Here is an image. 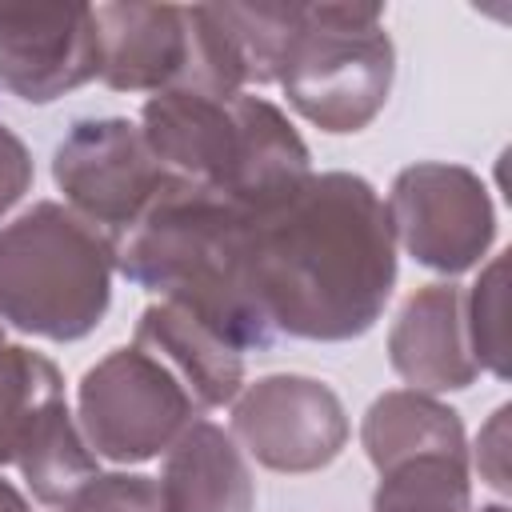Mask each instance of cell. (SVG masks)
I'll use <instances>...</instances> for the list:
<instances>
[{
    "mask_svg": "<svg viewBox=\"0 0 512 512\" xmlns=\"http://www.w3.org/2000/svg\"><path fill=\"white\" fill-rule=\"evenodd\" d=\"M100 76V24L88 4H0V84L52 104Z\"/></svg>",
    "mask_w": 512,
    "mask_h": 512,
    "instance_id": "obj_11",
    "label": "cell"
},
{
    "mask_svg": "<svg viewBox=\"0 0 512 512\" xmlns=\"http://www.w3.org/2000/svg\"><path fill=\"white\" fill-rule=\"evenodd\" d=\"M216 12L244 56L248 84H276L300 4H216Z\"/></svg>",
    "mask_w": 512,
    "mask_h": 512,
    "instance_id": "obj_19",
    "label": "cell"
},
{
    "mask_svg": "<svg viewBox=\"0 0 512 512\" xmlns=\"http://www.w3.org/2000/svg\"><path fill=\"white\" fill-rule=\"evenodd\" d=\"M64 400V376L60 368L24 348V344H0V464H16V452L40 412L48 404Z\"/></svg>",
    "mask_w": 512,
    "mask_h": 512,
    "instance_id": "obj_18",
    "label": "cell"
},
{
    "mask_svg": "<svg viewBox=\"0 0 512 512\" xmlns=\"http://www.w3.org/2000/svg\"><path fill=\"white\" fill-rule=\"evenodd\" d=\"M504 256H492L472 292H464V320H468V344L472 356L480 364V372L488 368L492 376H508V352H504Z\"/></svg>",
    "mask_w": 512,
    "mask_h": 512,
    "instance_id": "obj_20",
    "label": "cell"
},
{
    "mask_svg": "<svg viewBox=\"0 0 512 512\" xmlns=\"http://www.w3.org/2000/svg\"><path fill=\"white\" fill-rule=\"evenodd\" d=\"M0 512H32V504L24 500V492L0 476Z\"/></svg>",
    "mask_w": 512,
    "mask_h": 512,
    "instance_id": "obj_24",
    "label": "cell"
},
{
    "mask_svg": "<svg viewBox=\"0 0 512 512\" xmlns=\"http://www.w3.org/2000/svg\"><path fill=\"white\" fill-rule=\"evenodd\" d=\"M232 440L256 464L304 476L328 468L344 452L348 412L324 380L276 372L244 384L232 400Z\"/></svg>",
    "mask_w": 512,
    "mask_h": 512,
    "instance_id": "obj_10",
    "label": "cell"
},
{
    "mask_svg": "<svg viewBox=\"0 0 512 512\" xmlns=\"http://www.w3.org/2000/svg\"><path fill=\"white\" fill-rule=\"evenodd\" d=\"M372 512H472L468 456L420 452L380 472Z\"/></svg>",
    "mask_w": 512,
    "mask_h": 512,
    "instance_id": "obj_17",
    "label": "cell"
},
{
    "mask_svg": "<svg viewBox=\"0 0 512 512\" xmlns=\"http://www.w3.org/2000/svg\"><path fill=\"white\" fill-rule=\"evenodd\" d=\"M200 420L188 388L144 348H112L76 392V424L88 448L116 464H144Z\"/></svg>",
    "mask_w": 512,
    "mask_h": 512,
    "instance_id": "obj_7",
    "label": "cell"
},
{
    "mask_svg": "<svg viewBox=\"0 0 512 512\" xmlns=\"http://www.w3.org/2000/svg\"><path fill=\"white\" fill-rule=\"evenodd\" d=\"M28 188H32V152L0 120V220L24 200Z\"/></svg>",
    "mask_w": 512,
    "mask_h": 512,
    "instance_id": "obj_23",
    "label": "cell"
},
{
    "mask_svg": "<svg viewBox=\"0 0 512 512\" xmlns=\"http://www.w3.org/2000/svg\"><path fill=\"white\" fill-rule=\"evenodd\" d=\"M480 512H508V508H504V504H484Z\"/></svg>",
    "mask_w": 512,
    "mask_h": 512,
    "instance_id": "obj_25",
    "label": "cell"
},
{
    "mask_svg": "<svg viewBox=\"0 0 512 512\" xmlns=\"http://www.w3.org/2000/svg\"><path fill=\"white\" fill-rule=\"evenodd\" d=\"M0 344H4V316H0Z\"/></svg>",
    "mask_w": 512,
    "mask_h": 512,
    "instance_id": "obj_26",
    "label": "cell"
},
{
    "mask_svg": "<svg viewBox=\"0 0 512 512\" xmlns=\"http://www.w3.org/2000/svg\"><path fill=\"white\" fill-rule=\"evenodd\" d=\"M396 48L376 4H300L276 84L316 128H368L388 104Z\"/></svg>",
    "mask_w": 512,
    "mask_h": 512,
    "instance_id": "obj_5",
    "label": "cell"
},
{
    "mask_svg": "<svg viewBox=\"0 0 512 512\" xmlns=\"http://www.w3.org/2000/svg\"><path fill=\"white\" fill-rule=\"evenodd\" d=\"M160 496L168 512H252L256 480L232 432L192 420L164 452Z\"/></svg>",
    "mask_w": 512,
    "mask_h": 512,
    "instance_id": "obj_14",
    "label": "cell"
},
{
    "mask_svg": "<svg viewBox=\"0 0 512 512\" xmlns=\"http://www.w3.org/2000/svg\"><path fill=\"white\" fill-rule=\"evenodd\" d=\"M100 80L116 92L240 96L244 56L216 4H96Z\"/></svg>",
    "mask_w": 512,
    "mask_h": 512,
    "instance_id": "obj_6",
    "label": "cell"
},
{
    "mask_svg": "<svg viewBox=\"0 0 512 512\" xmlns=\"http://www.w3.org/2000/svg\"><path fill=\"white\" fill-rule=\"evenodd\" d=\"M52 180L64 204L116 244L176 176L152 156L140 124L100 116L68 128L52 152Z\"/></svg>",
    "mask_w": 512,
    "mask_h": 512,
    "instance_id": "obj_8",
    "label": "cell"
},
{
    "mask_svg": "<svg viewBox=\"0 0 512 512\" xmlns=\"http://www.w3.org/2000/svg\"><path fill=\"white\" fill-rule=\"evenodd\" d=\"M360 444L376 472L392 468L396 460L420 456V452L468 456V436H464L460 412L428 392H416V388L380 392L364 412Z\"/></svg>",
    "mask_w": 512,
    "mask_h": 512,
    "instance_id": "obj_15",
    "label": "cell"
},
{
    "mask_svg": "<svg viewBox=\"0 0 512 512\" xmlns=\"http://www.w3.org/2000/svg\"><path fill=\"white\" fill-rule=\"evenodd\" d=\"M132 344L156 356L188 388L200 412L232 404L244 388V352H236L220 332L168 300L140 312Z\"/></svg>",
    "mask_w": 512,
    "mask_h": 512,
    "instance_id": "obj_13",
    "label": "cell"
},
{
    "mask_svg": "<svg viewBox=\"0 0 512 512\" xmlns=\"http://www.w3.org/2000/svg\"><path fill=\"white\" fill-rule=\"evenodd\" d=\"M140 132L176 180L208 188L236 208H264L312 176L308 144L264 96L156 92L144 100Z\"/></svg>",
    "mask_w": 512,
    "mask_h": 512,
    "instance_id": "obj_3",
    "label": "cell"
},
{
    "mask_svg": "<svg viewBox=\"0 0 512 512\" xmlns=\"http://www.w3.org/2000/svg\"><path fill=\"white\" fill-rule=\"evenodd\" d=\"M392 236L404 252L444 276L476 268L496 240V208L484 180L448 160H420L396 172L388 192Z\"/></svg>",
    "mask_w": 512,
    "mask_h": 512,
    "instance_id": "obj_9",
    "label": "cell"
},
{
    "mask_svg": "<svg viewBox=\"0 0 512 512\" xmlns=\"http://www.w3.org/2000/svg\"><path fill=\"white\" fill-rule=\"evenodd\" d=\"M116 252L68 204L40 200L0 228V316L16 332L72 344L112 304Z\"/></svg>",
    "mask_w": 512,
    "mask_h": 512,
    "instance_id": "obj_4",
    "label": "cell"
},
{
    "mask_svg": "<svg viewBox=\"0 0 512 512\" xmlns=\"http://www.w3.org/2000/svg\"><path fill=\"white\" fill-rule=\"evenodd\" d=\"M388 360L396 376L416 392H460L480 376L468 344L464 288L424 284L416 288L388 328Z\"/></svg>",
    "mask_w": 512,
    "mask_h": 512,
    "instance_id": "obj_12",
    "label": "cell"
},
{
    "mask_svg": "<svg viewBox=\"0 0 512 512\" xmlns=\"http://www.w3.org/2000/svg\"><path fill=\"white\" fill-rule=\"evenodd\" d=\"M16 468L28 492L52 512H64L88 488V480L100 476V456L88 448L76 416L68 412V400H56L40 412L16 452Z\"/></svg>",
    "mask_w": 512,
    "mask_h": 512,
    "instance_id": "obj_16",
    "label": "cell"
},
{
    "mask_svg": "<svg viewBox=\"0 0 512 512\" xmlns=\"http://www.w3.org/2000/svg\"><path fill=\"white\" fill-rule=\"evenodd\" d=\"M244 208L172 180L152 208L112 244L116 268L144 292L192 312L236 352H264L280 336L268 328L240 268Z\"/></svg>",
    "mask_w": 512,
    "mask_h": 512,
    "instance_id": "obj_2",
    "label": "cell"
},
{
    "mask_svg": "<svg viewBox=\"0 0 512 512\" xmlns=\"http://www.w3.org/2000/svg\"><path fill=\"white\" fill-rule=\"evenodd\" d=\"M240 268L276 336L356 340L396 288L388 208L356 172H312L288 196L244 208Z\"/></svg>",
    "mask_w": 512,
    "mask_h": 512,
    "instance_id": "obj_1",
    "label": "cell"
},
{
    "mask_svg": "<svg viewBox=\"0 0 512 512\" xmlns=\"http://www.w3.org/2000/svg\"><path fill=\"white\" fill-rule=\"evenodd\" d=\"M64 512H168L156 476L140 472H100Z\"/></svg>",
    "mask_w": 512,
    "mask_h": 512,
    "instance_id": "obj_21",
    "label": "cell"
},
{
    "mask_svg": "<svg viewBox=\"0 0 512 512\" xmlns=\"http://www.w3.org/2000/svg\"><path fill=\"white\" fill-rule=\"evenodd\" d=\"M508 416H512V408L508 404H500L492 416H488V424L480 428V436H476V448H472V460H476V468H480V480L484 484H492L496 492H508Z\"/></svg>",
    "mask_w": 512,
    "mask_h": 512,
    "instance_id": "obj_22",
    "label": "cell"
}]
</instances>
